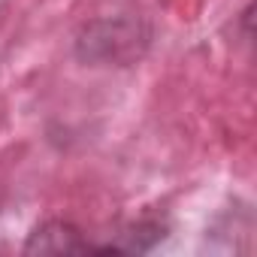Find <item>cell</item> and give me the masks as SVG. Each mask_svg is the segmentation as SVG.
Masks as SVG:
<instances>
[{
	"mask_svg": "<svg viewBox=\"0 0 257 257\" xmlns=\"http://www.w3.org/2000/svg\"><path fill=\"white\" fill-rule=\"evenodd\" d=\"M28 254H85V251H94V245L88 239H82V233L64 221H52L46 227H40L28 248Z\"/></svg>",
	"mask_w": 257,
	"mask_h": 257,
	"instance_id": "6da1fadb",
	"label": "cell"
}]
</instances>
